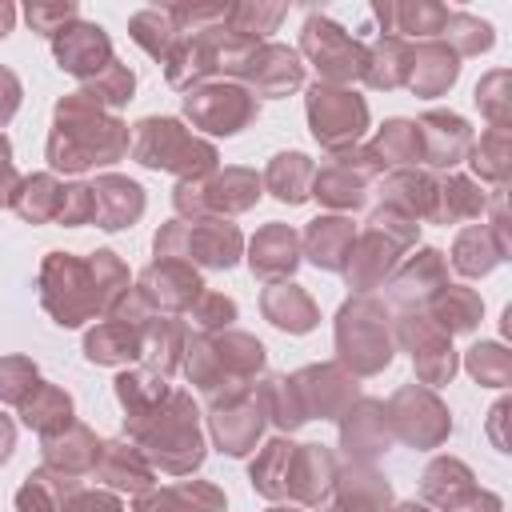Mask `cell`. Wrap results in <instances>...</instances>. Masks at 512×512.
<instances>
[{"instance_id":"obj_30","label":"cell","mask_w":512,"mask_h":512,"mask_svg":"<svg viewBox=\"0 0 512 512\" xmlns=\"http://www.w3.org/2000/svg\"><path fill=\"white\" fill-rule=\"evenodd\" d=\"M12 24H16V8H12L8 0H0V36H8Z\"/></svg>"},{"instance_id":"obj_5","label":"cell","mask_w":512,"mask_h":512,"mask_svg":"<svg viewBox=\"0 0 512 512\" xmlns=\"http://www.w3.org/2000/svg\"><path fill=\"white\" fill-rule=\"evenodd\" d=\"M184 108L200 128L228 136V132H240V124H248L256 116V96H248L236 84H204V88L188 92Z\"/></svg>"},{"instance_id":"obj_11","label":"cell","mask_w":512,"mask_h":512,"mask_svg":"<svg viewBox=\"0 0 512 512\" xmlns=\"http://www.w3.org/2000/svg\"><path fill=\"white\" fill-rule=\"evenodd\" d=\"M408 72H412V48H408L400 36H388V40H380V44L368 52L364 80H368L372 88H396V84H408Z\"/></svg>"},{"instance_id":"obj_23","label":"cell","mask_w":512,"mask_h":512,"mask_svg":"<svg viewBox=\"0 0 512 512\" xmlns=\"http://www.w3.org/2000/svg\"><path fill=\"white\" fill-rule=\"evenodd\" d=\"M24 412H28V424H36V428H52L60 416H68V396L56 392V388H44V400H40V404L28 400Z\"/></svg>"},{"instance_id":"obj_27","label":"cell","mask_w":512,"mask_h":512,"mask_svg":"<svg viewBox=\"0 0 512 512\" xmlns=\"http://www.w3.org/2000/svg\"><path fill=\"white\" fill-rule=\"evenodd\" d=\"M472 372L488 376V380H504V356L500 348H476L472 352Z\"/></svg>"},{"instance_id":"obj_32","label":"cell","mask_w":512,"mask_h":512,"mask_svg":"<svg viewBox=\"0 0 512 512\" xmlns=\"http://www.w3.org/2000/svg\"><path fill=\"white\" fill-rule=\"evenodd\" d=\"M400 512H424V508H412V504H408V508H400Z\"/></svg>"},{"instance_id":"obj_24","label":"cell","mask_w":512,"mask_h":512,"mask_svg":"<svg viewBox=\"0 0 512 512\" xmlns=\"http://www.w3.org/2000/svg\"><path fill=\"white\" fill-rule=\"evenodd\" d=\"M36 384V372L24 364V360H8L0 364V396L8 400H24V388Z\"/></svg>"},{"instance_id":"obj_7","label":"cell","mask_w":512,"mask_h":512,"mask_svg":"<svg viewBox=\"0 0 512 512\" xmlns=\"http://www.w3.org/2000/svg\"><path fill=\"white\" fill-rule=\"evenodd\" d=\"M52 52L60 60L64 72L72 76H100L108 64H112V44L104 36L100 24H88V20H72L64 32L52 36Z\"/></svg>"},{"instance_id":"obj_28","label":"cell","mask_w":512,"mask_h":512,"mask_svg":"<svg viewBox=\"0 0 512 512\" xmlns=\"http://www.w3.org/2000/svg\"><path fill=\"white\" fill-rule=\"evenodd\" d=\"M16 104H20V80L8 68H0V124L16 112Z\"/></svg>"},{"instance_id":"obj_31","label":"cell","mask_w":512,"mask_h":512,"mask_svg":"<svg viewBox=\"0 0 512 512\" xmlns=\"http://www.w3.org/2000/svg\"><path fill=\"white\" fill-rule=\"evenodd\" d=\"M8 448H12V424L0 416V460L8 456Z\"/></svg>"},{"instance_id":"obj_8","label":"cell","mask_w":512,"mask_h":512,"mask_svg":"<svg viewBox=\"0 0 512 512\" xmlns=\"http://www.w3.org/2000/svg\"><path fill=\"white\" fill-rule=\"evenodd\" d=\"M364 312L368 304H356V308H344V324H340V348L348 360H356L360 372H372L380 364H388V336H384V324L376 320L372 312V324H364Z\"/></svg>"},{"instance_id":"obj_15","label":"cell","mask_w":512,"mask_h":512,"mask_svg":"<svg viewBox=\"0 0 512 512\" xmlns=\"http://www.w3.org/2000/svg\"><path fill=\"white\" fill-rule=\"evenodd\" d=\"M296 264V236L288 228H268L252 244V268L260 276H280Z\"/></svg>"},{"instance_id":"obj_25","label":"cell","mask_w":512,"mask_h":512,"mask_svg":"<svg viewBox=\"0 0 512 512\" xmlns=\"http://www.w3.org/2000/svg\"><path fill=\"white\" fill-rule=\"evenodd\" d=\"M416 148V128L404 124V120H392L384 132H380V152L388 156H408Z\"/></svg>"},{"instance_id":"obj_10","label":"cell","mask_w":512,"mask_h":512,"mask_svg":"<svg viewBox=\"0 0 512 512\" xmlns=\"http://www.w3.org/2000/svg\"><path fill=\"white\" fill-rule=\"evenodd\" d=\"M376 20L384 24V32H408V36H440L448 8L444 4H428V0H408V4H376L372 8Z\"/></svg>"},{"instance_id":"obj_26","label":"cell","mask_w":512,"mask_h":512,"mask_svg":"<svg viewBox=\"0 0 512 512\" xmlns=\"http://www.w3.org/2000/svg\"><path fill=\"white\" fill-rule=\"evenodd\" d=\"M504 84H508V72H492V76L476 88V104H484V112H488L492 120H504V112H500V104H504Z\"/></svg>"},{"instance_id":"obj_12","label":"cell","mask_w":512,"mask_h":512,"mask_svg":"<svg viewBox=\"0 0 512 512\" xmlns=\"http://www.w3.org/2000/svg\"><path fill=\"white\" fill-rule=\"evenodd\" d=\"M92 192H96V216L104 220V228H120V224L136 220V216H140V208H144L140 188H136V184H128V180H116V176L100 180Z\"/></svg>"},{"instance_id":"obj_17","label":"cell","mask_w":512,"mask_h":512,"mask_svg":"<svg viewBox=\"0 0 512 512\" xmlns=\"http://www.w3.org/2000/svg\"><path fill=\"white\" fill-rule=\"evenodd\" d=\"M424 136H432L436 140V148H432V156H436V164H452L456 156H460V148L468 144V128H464V120H456V116H444V112H432V116H424Z\"/></svg>"},{"instance_id":"obj_21","label":"cell","mask_w":512,"mask_h":512,"mask_svg":"<svg viewBox=\"0 0 512 512\" xmlns=\"http://www.w3.org/2000/svg\"><path fill=\"white\" fill-rule=\"evenodd\" d=\"M132 84H136V80H132V72H128L124 64H116V60H112L100 76H92V84H88L80 96H84V100H92V104H112V108H116V104H124V100L132 96Z\"/></svg>"},{"instance_id":"obj_4","label":"cell","mask_w":512,"mask_h":512,"mask_svg":"<svg viewBox=\"0 0 512 512\" xmlns=\"http://www.w3.org/2000/svg\"><path fill=\"white\" fill-rule=\"evenodd\" d=\"M136 156L152 168H208L216 156L208 144H196L176 120H140Z\"/></svg>"},{"instance_id":"obj_13","label":"cell","mask_w":512,"mask_h":512,"mask_svg":"<svg viewBox=\"0 0 512 512\" xmlns=\"http://www.w3.org/2000/svg\"><path fill=\"white\" fill-rule=\"evenodd\" d=\"M128 32H132V40L144 48V52H152V56H168V48L176 44V36H180V28H176V20H172V12L168 8H140L132 20H128Z\"/></svg>"},{"instance_id":"obj_14","label":"cell","mask_w":512,"mask_h":512,"mask_svg":"<svg viewBox=\"0 0 512 512\" xmlns=\"http://www.w3.org/2000/svg\"><path fill=\"white\" fill-rule=\"evenodd\" d=\"M288 16V4H232L228 8V32L232 36H240V40H248V44H256V36H264V32H276V24Z\"/></svg>"},{"instance_id":"obj_19","label":"cell","mask_w":512,"mask_h":512,"mask_svg":"<svg viewBox=\"0 0 512 512\" xmlns=\"http://www.w3.org/2000/svg\"><path fill=\"white\" fill-rule=\"evenodd\" d=\"M440 36L456 40V56H472V52H480V48L492 44V24H484V20L468 16V12H448Z\"/></svg>"},{"instance_id":"obj_6","label":"cell","mask_w":512,"mask_h":512,"mask_svg":"<svg viewBox=\"0 0 512 512\" xmlns=\"http://www.w3.org/2000/svg\"><path fill=\"white\" fill-rule=\"evenodd\" d=\"M232 72H240L256 96H280V92L300 88V80H304L300 56L284 44H252V52Z\"/></svg>"},{"instance_id":"obj_22","label":"cell","mask_w":512,"mask_h":512,"mask_svg":"<svg viewBox=\"0 0 512 512\" xmlns=\"http://www.w3.org/2000/svg\"><path fill=\"white\" fill-rule=\"evenodd\" d=\"M28 24L36 28V32H44V36H56V32H64L72 20H76V4H68V0H56V4H28Z\"/></svg>"},{"instance_id":"obj_18","label":"cell","mask_w":512,"mask_h":512,"mask_svg":"<svg viewBox=\"0 0 512 512\" xmlns=\"http://www.w3.org/2000/svg\"><path fill=\"white\" fill-rule=\"evenodd\" d=\"M348 236H352V228L344 220H316L308 228V252H312V260L324 264V268H340V252H344Z\"/></svg>"},{"instance_id":"obj_16","label":"cell","mask_w":512,"mask_h":512,"mask_svg":"<svg viewBox=\"0 0 512 512\" xmlns=\"http://www.w3.org/2000/svg\"><path fill=\"white\" fill-rule=\"evenodd\" d=\"M264 312L280 324V328H292V332H304L312 328V304L300 288H272L264 296Z\"/></svg>"},{"instance_id":"obj_1","label":"cell","mask_w":512,"mask_h":512,"mask_svg":"<svg viewBox=\"0 0 512 512\" xmlns=\"http://www.w3.org/2000/svg\"><path fill=\"white\" fill-rule=\"evenodd\" d=\"M124 140H128L124 124L108 120L100 112V104H92L76 92L56 108V132H52L48 152H52L56 168H84V164H100V160L116 156L124 148Z\"/></svg>"},{"instance_id":"obj_29","label":"cell","mask_w":512,"mask_h":512,"mask_svg":"<svg viewBox=\"0 0 512 512\" xmlns=\"http://www.w3.org/2000/svg\"><path fill=\"white\" fill-rule=\"evenodd\" d=\"M68 512H120V504L108 500V496H80Z\"/></svg>"},{"instance_id":"obj_20","label":"cell","mask_w":512,"mask_h":512,"mask_svg":"<svg viewBox=\"0 0 512 512\" xmlns=\"http://www.w3.org/2000/svg\"><path fill=\"white\" fill-rule=\"evenodd\" d=\"M308 176H312V168H308V160L304 156H276L272 160V168H268V184L276 188V196L280 200H304L308 192H304V184H308Z\"/></svg>"},{"instance_id":"obj_2","label":"cell","mask_w":512,"mask_h":512,"mask_svg":"<svg viewBox=\"0 0 512 512\" xmlns=\"http://www.w3.org/2000/svg\"><path fill=\"white\" fill-rule=\"evenodd\" d=\"M300 48H304L308 60H312L328 80H336V84L364 76L368 52L360 48V40H352V36H348L336 20H328V16H308V20H304Z\"/></svg>"},{"instance_id":"obj_9","label":"cell","mask_w":512,"mask_h":512,"mask_svg":"<svg viewBox=\"0 0 512 512\" xmlns=\"http://www.w3.org/2000/svg\"><path fill=\"white\" fill-rule=\"evenodd\" d=\"M460 64H456V52L440 40H428L420 48H412V72H408V84L420 92V96H436L444 92L452 80H456Z\"/></svg>"},{"instance_id":"obj_3","label":"cell","mask_w":512,"mask_h":512,"mask_svg":"<svg viewBox=\"0 0 512 512\" xmlns=\"http://www.w3.org/2000/svg\"><path fill=\"white\" fill-rule=\"evenodd\" d=\"M308 120H312V132L316 140H324L328 148H340V144H352L364 124H368V108L356 92L348 88H336V84H316L308 92Z\"/></svg>"}]
</instances>
